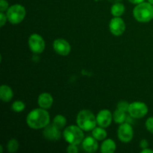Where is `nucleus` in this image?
I'll return each instance as SVG.
<instances>
[{"label":"nucleus","instance_id":"1","mask_svg":"<svg viewBox=\"0 0 153 153\" xmlns=\"http://www.w3.org/2000/svg\"><path fill=\"white\" fill-rule=\"evenodd\" d=\"M50 122V117L45 109L36 108L31 111L26 117L27 125L34 129H40L47 126Z\"/></svg>","mask_w":153,"mask_h":153},{"label":"nucleus","instance_id":"2","mask_svg":"<svg viewBox=\"0 0 153 153\" xmlns=\"http://www.w3.org/2000/svg\"><path fill=\"white\" fill-rule=\"evenodd\" d=\"M133 15L140 22H148L153 19V5L149 2L140 3L133 10Z\"/></svg>","mask_w":153,"mask_h":153},{"label":"nucleus","instance_id":"3","mask_svg":"<svg viewBox=\"0 0 153 153\" xmlns=\"http://www.w3.org/2000/svg\"><path fill=\"white\" fill-rule=\"evenodd\" d=\"M76 123L83 131H91L95 128L97 124V117L91 111L82 110L78 114Z\"/></svg>","mask_w":153,"mask_h":153},{"label":"nucleus","instance_id":"4","mask_svg":"<svg viewBox=\"0 0 153 153\" xmlns=\"http://www.w3.org/2000/svg\"><path fill=\"white\" fill-rule=\"evenodd\" d=\"M64 139L70 144H80L84 140L83 130L79 126H70L64 131Z\"/></svg>","mask_w":153,"mask_h":153},{"label":"nucleus","instance_id":"5","mask_svg":"<svg viewBox=\"0 0 153 153\" xmlns=\"http://www.w3.org/2000/svg\"><path fill=\"white\" fill-rule=\"evenodd\" d=\"M25 8L19 4L10 6L7 10V17L12 24L20 23L25 16Z\"/></svg>","mask_w":153,"mask_h":153},{"label":"nucleus","instance_id":"6","mask_svg":"<svg viewBox=\"0 0 153 153\" xmlns=\"http://www.w3.org/2000/svg\"><path fill=\"white\" fill-rule=\"evenodd\" d=\"M128 112L131 117L140 119L147 114L148 107L141 102H134L129 105Z\"/></svg>","mask_w":153,"mask_h":153},{"label":"nucleus","instance_id":"7","mask_svg":"<svg viewBox=\"0 0 153 153\" xmlns=\"http://www.w3.org/2000/svg\"><path fill=\"white\" fill-rule=\"evenodd\" d=\"M28 46L34 53L40 54L45 49V42L43 37L37 34H33L28 38Z\"/></svg>","mask_w":153,"mask_h":153},{"label":"nucleus","instance_id":"8","mask_svg":"<svg viewBox=\"0 0 153 153\" xmlns=\"http://www.w3.org/2000/svg\"><path fill=\"white\" fill-rule=\"evenodd\" d=\"M133 132L132 127L128 123H122L119 126L117 130V136L120 140L123 143H128L131 141L133 138Z\"/></svg>","mask_w":153,"mask_h":153},{"label":"nucleus","instance_id":"9","mask_svg":"<svg viewBox=\"0 0 153 153\" xmlns=\"http://www.w3.org/2000/svg\"><path fill=\"white\" fill-rule=\"evenodd\" d=\"M110 31L114 35L120 36L123 34L126 30V24L123 19H121L120 16H114L111 20L109 24Z\"/></svg>","mask_w":153,"mask_h":153},{"label":"nucleus","instance_id":"10","mask_svg":"<svg viewBox=\"0 0 153 153\" xmlns=\"http://www.w3.org/2000/svg\"><path fill=\"white\" fill-rule=\"evenodd\" d=\"M53 49L56 53L63 56L68 55L71 50L70 43L64 39H56L53 43Z\"/></svg>","mask_w":153,"mask_h":153},{"label":"nucleus","instance_id":"11","mask_svg":"<svg viewBox=\"0 0 153 153\" xmlns=\"http://www.w3.org/2000/svg\"><path fill=\"white\" fill-rule=\"evenodd\" d=\"M112 119H113V115L110 111L107 109L100 111L97 116V124L103 128L109 126L111 123Z\"/></svg>","mask_w":153,"mask_h":153},{"label":"nucleus","instance_id":"12","mask_svg":"<svg viewBox=\"0 0 153 153\" xmlns=\"http://www.w3.org/2000/svg\"><path fill=\"white\" fill-rule=\"evenodd\" d=\"M43 135L47 140H58L61 137V131L54 124H49L44 128Z\"/></svg>","mask_w":153,"mask_h":153},{"label":"nucleus","instance_id":"13","mask_svg":"<svg viewBox=\"0 0 153 153\" xmlns=\"http://www.w3.org/2000/svg\"><path fill=\"white\" fill-rule=\"evenodd\" d=\"M39 106L43 109L50 108L53 103V98L52 95L48 93H43L40 94L37 100Z\"/></svg>","mask_w":153,"mask_h":153},{"label":"nucleus","instance_id":"14","mask_svg":"<svg viewBox=\"0 0 153 153\" xmlns=\"http://www.w3.org/2000/svg\"><path fill=\"white\" fill-rule=\"evenodd\" d=\"M82 147L86 152H94L98 149V143L94 137H88L82 141Z\"/></svg>","mask_w":153,"mask_h":153},{"label":"nucleus","instance_id":"15","mask_svg":"<svg viewBox=\"0 0 153 153\" xmlns=\"http://www.w3.org/2000/svg\"><path fill=\"white\" fill-rule=\"evenodd\" d=\"M13 91L10 87L4 85H1L0 88V97L3 102H10L13 98Z\"/></svg>","mask_w":153,"mask_h":153},{"label":"nucleus","instance_id":"16","mask_svg":"<svg viewBox=\"0 0 153 153\" xmlns=\"http://www.w3.org/2000/svg\"><path fill=\"white\" fill-rule=\"evenodd\" d=\"M116 150V143L111 139L104 140L101 145L100 151L102 153H113Z\"/></svg>","mask_w":153,"mask_h":153},{"label":"nucleus","instance_id":"17","mask_svg":"<svg viewBox=\"0 0 153 153\" xmlns=\"http://www.w3.org/2000/svg\"><path fill=\"white\" fill-rule=\"evenodd\" d=\"M125 11V6L120 2H117L111 6V12L114 16H120Z\"/></svg>","mask_w":153,"mask_h":153},{"label":"nucleus","instance_id":"18","mask_svg":"<svg viewBox=\"0 0 153 153\" xmlns=\"http://www.w3.org/2000/svg\"><path fill=\"white\" fill-rule=\"evenodd\" d=\"M93 137L97 139V140H102L107 137V132L103 128V127H98V128H94L92 131Z\"/></svg>","mask_w":153,"mask_h":153},{"label":"nucleus","instance_id":"19","mask_svg":"<svg viewBox=\"0 0 153 153\" xmlns=\"http://www.w3.org/2000/svg\"><path fill=\"white\" fill-rule=\"evenodd\" d=\"M113 118L115 123H117L118 124H122L126 120V114L125 111H123L119 110V109H117L114 111V113Z\"/></svg>","mask_w":153,"mask_h":153},{"label":"nucleus","instance_id":"20","mask_svg":"<svg viewBox=\"0 0 153 153\" xmlns=\"http://www.w3.org/2000/svg\"><path fill=\"white\" fill-rule=\"evenodd\" d=\"M66 123H67V120H66V118L63 115H57L53 120V124L59 129L64 128L65 126Z\"/></svg>","mask_w":153,"mask_h":153},{"label":"nucleus","instance_id":"21","mask_svg":"<svg viewBox=\"0 0 153 153\" xmlns=\"http://www.w3.org/2000/svg\"><path fill=\"white\" fill-rule=\"evenodd\" d=\"M7 148L9 152L13 153L16 152L18 148H19V143H18V141L16 139H10L8 141V143H7Z\"/></svg>","mask_w":153,"mask_h":153},{"label":"nucleus","instance_id":"22","mask_svg":"<svg viewBox=\"0 0 153 153\" xmlns=\"http://www.w3.org/2000/svg\"><path fill=\"white\" fill-rule=\"evenodd\" d=\"M25 105L22 101H15L12 104V109L15 112H21L25 109Z\"/></svg>","mask_w":153,"mask_h":153},{"label":"nucleus","instance_id":"23","mask_svg":"<svg viewBox=\"0 0 153 153\" xmlns=\"http://www.w3.org/2000/svg\"><path fill=\"white\" fill-rule=\"evenodd\" d=\"M129 105L127 102L125 101H121L120 102H118L117 104V109L119 110L123 111H128V108H129Z\"/></svg>","mask_w":153,"mask_h":153},{"label":"nucleus","instance_id":"24","mask_svg":"<svg viewBox=\"0 0 153 153\" xmlns=\"http://www.w3.org/2000/svg\"><path fill=\"white\" fill-rule=\"evenodd\" d=\"M146 127L149 132L153 134V117H151L146 120Z\"/></svg>","mask_w":153,"mask_h":153},{"label":"nucleus","instance_id":"25","mask_svg":"<svg viewBox=\"0 0 153 153\" xmlns=\"http://www.w3.org/2000/svg\"><path fill=\"white\" fill-rule=\"evenodd\" d=\"M8 8V2L6 0H0V11L4 12Z\"/></svg>","mask_w":153,"mask_h":153},{"label":"nucleus","instance_id":"26","mask_svg":"<svg viewBox=\"0 0 153 153\" xmlns=\"http://www.w3.org/2000/svg\"><path fill=\"white\" fill-rule=\"evenodd\" d=\"M67 152L69 153H76L78 152V151H79V149H78V147L76 146V145L70 144L68 146V147H67Z\"/></svg>","mask_w":153,"mask_h":153},{"label":"nucleus","instance_id":"27","mask_svg":"<svg viewBox=\"0 0 153 153\" xmlns=\"http://www.w3.org/2000/svg\"><path fill=\"white\" fill-rule=\"evenodd\" d=\"M7 19V15H4L3 12H1L0 13V26L2 27L6 23Z\"/></svg>","mask_w":153,"mask_h":153},{"label":"nucleus","instance_id":"28","mask_svg":"<svg viewBox=\"0 0 153 153\" xmlns=\"http://www.w3.org/2000/svg\"><path fill=\"white\" fill-rule=\"evenodd\" d=\"M140 148H142L143 149H146V148H148V146H149V143H148L147 140H145V139H143V140H140Z\"/></svg>","mask_w":153,"mask_h":153},{"label":"nucleus","instance_id":"29","mask_svg":"<svg viewBox=\"0 0 153 153\" xmlns=\"http://www.w3.org/2000/svg\"><path fill=\"white\" fill-rule=\"evenodd\" d=\"M145 0H128V1L131 3H132V4H140V3H142Z\"/></svg>","mask_w":153,"mask_h":153},{"label":"nucleus","instance_id":"30","mask_svg":"<svg viewBox=\"0 0 153 153\" xmlns=\"http://www.w3.org/2000/svg\"><path fill=\"white\" fill-rule=\"evenodd\" d=\"M141 153H153V150L150 149H148V148H146V149H143L141 151Z\"/></svg>","mask_w":153,"mask_h":153},{"label":"nucleus","instance_id":"31","mask_svg":"<svg viewBox=\"0 0 153 153\" xmlns=\"http://www.w3.org/2000/svg\"><path fill=\"white\" fill-rule=\"evenodd\" d=\"M3 149H2V146H0V152L2 153Z\"/></svg>","mask_w":153,"mask_h":153},{"label":"nucleus","instance_id":"32","mask_svg":"<svg viewBox=\"0 0 153 153\" xmlns=\"http://www.w3.org/2000/svg\"><path fill=\"white\" fill-rule=\"evenodd\" d=\"M148 1H149V2L150 3V4H152V5H153V0H148Z\"/></svg>","mask_w":153,"mask_h":153}]
</instances>
